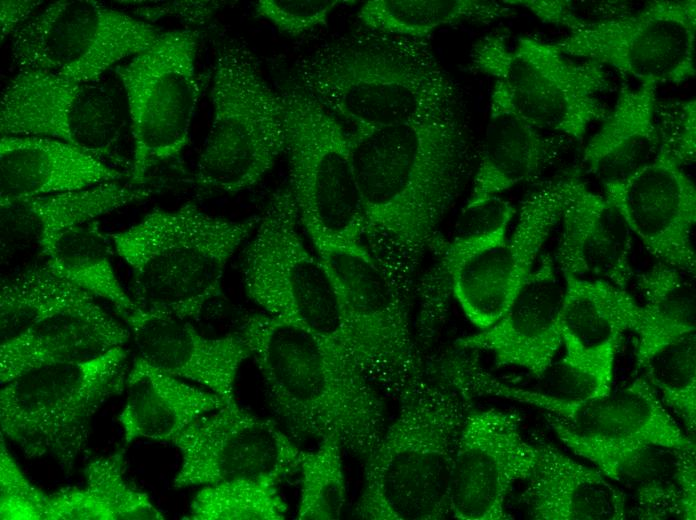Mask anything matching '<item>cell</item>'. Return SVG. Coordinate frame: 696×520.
<instances>
[{
	"instance_id": "6da1fadb",
	"label": "cell",
	"mask_w": 696,
	"mask_h": 520,
	"mask_svg": "<svg viewBox=\"0 0 696 520\" xmlns=\"http://www.w3.org/2000/svg\"><path fill=\"white\" fill-rule=\"evenodd\" d=\"M348 137L365 217L364 241L407 288L470 174L465 124L454 110L353 129Z\"/></svg>"
},
{
	"instance_id": "7a4b0ae2",
	"label": "cell",
	"mask_w": 696,
	"mask_h": 520,
	"mask_svg": "<svg viewBox=\"0 0 696 520\" xmlns=\"http://www.w3.org/2000/svg\"><path fill=\"white\" fill-rule=\"evenodd\" d=\"M270 401L292 434L335 435L365 460L379 442L385 407L378 388L333 345L264 312L244 316L237 331Z\"/></svg>"
},
{
	"instance_id": "3957f363",
	"label": "cell",
	"mask_w": 696,
	"mask_h": 520,
	"mask_svg": "<svg viewBox=\"0 0 696 520\" xmlns=\"http://www.w3.org/2000/svg\"><path fill=\"white\" fill-rule=\"evenodd\" d=\"M294 82L353 129L458 110L456 84L427 39L366 28L299 57Z\"/></svg>"
},
{
	"instance_id": "277c9868",
	"label": "cell",
	"mask_w": 696,
	"mask_h": 520,
	"mask_svg": "<svg viewBox=\"0 0 696 520\" xmlns=\"http://www.w3.org/2000/svg\"><path fill=\"white\" fill-rule=\"evenodd\" d=\"M432 374V373H431ZM433 375L399 401L364 460L353 515L366 520H440L449 515L453 455L472 397Z\"/></svg>"
},
{
	"instance_id": "5b68a950",
	"label": "cell",
	"mask_w": 696,
	"mask_h": 520,
	"mask_svg": "<svg viewBox=\"0 0 696 520\" xmlns=\"http://www.w3.org/2000/svg\"><path fill=\"white\" fill-rule=\"evenodd\" d=\"M260 220L214 216L187 202L155 209L130 227L109 233L120 258L131 268L135 308L197 319L220 295L228 262Z\"/></svg>"
},
{
	"instance_id": "8992f818",
	"label": "cell",
	"mask_w": 696,
	"mask_h": 520,
	"mask_svg": "<svg viewBox=\"0 0 696 520\" xmlns=\"http://www.w3.org/2000/svg\"><path fill=\"white\" fill-rule=\"evenodd\" d=\"M300 227L289 186L277 189L244 247L245 293L262 312L324 339L361 369L340 293L323 261L305 244Z\"/></svg>"
},
{
	"instance_id": "52a82bcc",
	"label": "cell",
	"mask_w": 696,
	"mask_h": 520,
	"mask_svg": "<svg viewBox=\"0 0 696 520\" xmlns=\"http://www.w3.org/2000/svg\"><path fill=\"white\" fill-rule=\"evenodd\" d=\"M210 97L212 121L195 182L206 191L232 195L256 185L285 154L286 111L252 50L236 38L216 49Z\"/></svg>"
},
{
	"instance_id": "ba28073f",
	"label": "cell",
	"mask_w": 696,
	"mask_h": 520,
	"mask_svg": "<svg viewBox=\"0 0 696 520\" xmlns=\"http://www.w3.org/2000/svg\"><path fill=\"white\" fill-rule=\"evenodd\" d=\"M122 346L45 365L2 385L1 433L28 459L50 457L66 473L86 451L93 416L125 388Z\"/></svg>"
},
{
	"instance_id": "9c48e42d",
	"label": "cell",
	"mask_w": 696,
	"mask_h": 520,
	"mask_svg": "<svg viewBox=\"0 0 696 520\" xmlns=\"http://www.w3.org/2000/svg\"><path fill=\"white\" fill-rule=\"evenodd\" d=\"M308 238L340 293L362 371L399 402L424 377L407 289L386 271L365 241Z\"/></svg>"
},
{
	"instance_id": "30bf717a",
	"label": "cell",
	"mask_w": 696,
	"mask_h": 520,
	"mask_svg": "<svg viewBox=\"0 0 696 520\" xmlns=\"http://www.w3.org/2000/svg\"><path fill=\"white\" fill-rule=\"evenodd\" d=\"M556 45L520 37L515 46L500 34L474 44L470 67L494 78L511 109L541 131L581 140L608 111L599 95L610 90L605 67L576 61Z\"/></svg>"
},
{
	"instance_id": "8fae6325",
	"label": "cell",
	"mask_w": 696,
	"mask_h": 520,
	"mask_svg": "<svg viewBox=\"0 0 696 520\" xmlns=\"http://www.w3.org/2000/svg\"><path fill=\"white\" fill-rule=\"evenodd\" d=\"M279 93L286 111L288 186L301 228L307 236L364 241L348 132L294 81Z\"/></svg>"
},
{
	"instance_id": "7c38bea8",
	"label": "cell",
	"mask_w": 696,
	"mask_h": 520,
	"mask_svg": "<svg viewBox=\"0 0 696 520\" xmlns=\"http://www.w3.org/2000/svg\"><path fill=\"white\" fill-rule=\"evenodd\" d=\"M198 39L193 29L162 31L150 47L114 68L130 119L133 185L140 186L149 171L179 156L189 142L200 96Z\"/></svg>"
},
{
	"instance_id": "4fadbf2b",
	"label": "cell",
	"mask_w": 696,
	"mask_h": 520,
	"mask_svg": "<svg viewBox=\"0 0 696 520\" xmlns=\"http://www.w3.org/2000/svg\"><path fill=\"white\" fill-rule=\"evenodd\" d=\"M442 376L474 396H494L549 413L585 437L632 441L672 449H694L686 434L642 375L623 388L584 400L562 399L508 385L489 373L475 351L455 350L441 364Z\"/></svg>"
},
{
	"instance_id": "5bb4252c",
	"label": "cell",
	"mask_w": 696,
	"mask_h": 520,
	"mask_svg": "<svg viewBox=\"0 0 696 520\" xmlns=\"http://www.w3.org/2000/svg\"><path fill=\"white\" fill-rule=\"evenodd\" d=\"M161 32L145 20L97 1H56L11 35L12 61L19 69L96 81L150 47Z\"/></svg>"
},
{
	"instance_id": "9a60e30c",
	"label": "cell",
	"mask_w": 696,
	"mask_h": 520,
	"mask_svg": "<svg viewBox=\"0 0 696 520\" xmlns=\"http://www.w3.org/2000/svg\"><path fill=\"white\" fill-rule=\"evenodd\" d=\"M696 2L651 1L555 43L566 55L608 66L641 84H680L695 76Z\"/></svg>"
},
{
	"instance_id": "2e32d148",
	"label": "cell",
	"mask_w": 696,
	"mask_h": 520,
	"mask_svg": "<svg viewBox=\"0 0 696 520\" xmlns=\"http://www.w3.org/2000/svg\"><path fill=\"white\" fill-rule=\"evenodd\" d=\"M123 127V103L101 79L79 82L19 69L1 95V136L52 138L104 160L112 157Z\"/></svg>"
},
{
	"instance_id": "e0dca14e",
	"label": "cell",
	"mask_w": 696,
	"mask_h": 520,
	"mask_svg": "<svg viewBox=\"0 0 696 520\" xmlns=\"http://www.w3.org/2000/svg\"><path fill=\"white\" fill-rule=\"evenodd\" d=\"M172 443L181 455L177 489L242 478L279 484L298 472L304 452L274 421L237 401L200 416Z\"/></svg>"
},
{
	"instance_id": "ac0fdd59",
	"label": "cell",
	"mask_w": 696,
	"mask_h": 520,
	"mask_svg": "<svg viewBox=\"0 0 696 520\" xmlns=\"http://www.w3.org/2000/svg\"><path fill=\"white\" fill-rule=\"evenodd\" d=\"M514 410L471 409L460 430L450 474L449 515L461 520H507L506 501L515 484L525 482L537 445L522 432Z\"/></svg>"
},
{
	"instance_id": "d6986e66",
	"label": "cell",
	"mask_w": 696,
	"mask_h": 520,
	"mask_svg": "<svg viewBox=\"0 0 696 520\" xmlns=\"http://www.w3.org/2000/svg\"><path fill=\"white\" fill-rule=\"evenodd\" d=\"M567 179L543 183L521 203L506 239L466 262L453 276L452 296L478 330L508 309L532 271L541 249L560 222Z\"/></svg>"
},
{
	"instance_id": "ffe728a7",
	"label": "cell",
	"mask_w": 696,
	"mask_h": 520,
	"mask_svg": "<svg viewBox=\"0 0 696 520\" xmlns=\"http://www.w3.org/2000/svg\"><path fill=\"white\" fill-rule=\"evenodd\" d=\"M683 167L661 135L659 151L649 164L603 185L605 198L658 262L694 274L696 189Z\"/></svg>"
},
{
	"instance_id": "44dd1931",
	"label": "cell",
	"mask_w": 696,
	"mask_h": 520,
	"mask_svg": "<svg viewBox=\"0 0 696 520\" xmlns=\"http://www.w3.org/2000/svg\"><path fill=\"white\" fill-rule=\"evenodd\" d=\"M557 438L575 455L591 462L625 493L630 492L643 518L667 515L695 519L694 449H672L632 441L581 436L544 413Z\"/></svg>"
},
{
	"instance_id": "7402d4cb",
	"label": "cell",
	"mask_w": 696,
	"mask_h": 520,
	"mask_svg": "<svg viewBox=\"0 0 696 520\" xmlns=\"http://www.w3.org/2000/svg\"><path fill=\"white\" fill-rule=\"evenodd\" d=\"M564 279L545 255L505 313L490 327L455 341L459 349L487 352L496 367H517L540 379L562 346Z\"/></svg>"
},
{
	"instance_id": "603a6c76",
	"label": "cell",
	"mask_w": 696,
	"mask_h": 520,
	"mask_svg": "<svg viewBox=\"0 0 696 520\" xmlns=\"http://www.w3.org/2000/svg\"><path fill=\"white\" fill-rule=\"evenodd\" d=\"M124 319L139 357L173 376L200 385L226 403L236 401V378L249 358L237 332L209 337L188 319L136 308Z\"/></svg>"
},
{
	"instance_id": "cb8c5ba5",
	"label": "cell",
	"mask_w": 696,
	"mask_h": 520,
	"mask_svg": "<svg viewBox=\"0 0 696 520\" xmlns=\"http://www.w3.org/2000/svg\"><path fill=\"white\" fill-rule=\"evenodd\" d=\"M567 198L553 261L562 275L601 279L626 289L632 277L631 232L605 196L567 178Z\"/></svg>"
},
{
	"instance_id": "d4e9b609",
	"label": "cell",
	"mask_w": 696,
	"mask_h": 520,
	"mask_svg": "<svg viewBox=\"0 0 696 520\" xmlns=\"http://www.w3.org/2000/svg\"><path fill=\"white\" fill-rule=\"evenodd\" d=\"M121 172L70 143L36 136H1L0 206L118 181Z\"/></svg>"
},
{
	"instance_id": "484cf974",
	"label": "cell",
	"mask_w": 696,
	"mask_h": 520,
	"mask_svg": "<svg viewBox=\"0 0 696 520\" xmlns=\"http://www.w3.org/2000/svg\"><path fill=\"white\" fill-rule=\"evenodd\" d=\"M537 460L521 501L536 520H622L623 490L600 470L588 467L551 443H538Z\"/></svg>"
},
{
	"instance_id": "4316f807",
	"label": "cell",
	"mask_w": 696,
	"mask_h": 520,
	"mask_svg": "<svg viewBox=\"0 0 696 520\" xmlns=\"http://www.w3.org/2000/svg\"><path fill=\"white\" fill-rule=\"evenodd\" d=\"M562 139L518 116L494 82L479 161L464 209L479 206L533 178L559 155Z\"/></svg>"
},
{
	"instance_id": "83f0119b",
	"label": "cell",
	"mask_w": 696,
	"mask_h": 520,
	"mask_svg": "<svg viewBox=\"0 0 696 520\" xmlns=\"http://www.w3.org/2000/svg\"><path fill=\"white\" fill-rule=\"evenodd\" d=\"M149 196L145 188L112 181L2 205V251L8 247L36 248L47 257L69 230Z\"/></svg>"
},
{
	"instance_id": "f1b7e54d",
	"label": "cell",
	"mask_w": 696,
	"mask_h": 520,
	"mask_svg": "<svg viewBox=\"0 0 696 520\" xmlns=\"http://www.w3.org/2000/svg\"><path fill=\"white\" fill-rule=\"evenodd\" d=\"M129 338V329L98 304L57 313L1 341V385L45 365L84 359L122 346Z\"/></svg>"
},
{
	"instance_id": "f546056e",
	"label": "cell",
	"mask_w": 696,
	"mask_h": 520,
	"mask_svg": "<svg viewBox=\"0 0 696 520\" xmlns=\"http://www.w3.org/2000/svg\"><path fill=\"white\" fill-rule=\"evenodd\" d=\"M562 276L564 358L614 366L623 335L639 324L640 304L626 289L605 280Z\"/></svg>"
},
{
	"instance_id": "4dcf8cb0",
	"label": "cell",
	"mask_w": 696,
	"mask_h": 520,
	"mask_svg": "<svg viewBox=\"0 0 696 520\" xmlns=\"http://www.w3.org/2000/svg\"><path fill=\"white\" fill-rule=\"evenodd\" d=\"M125 388L127 397L118 421L126 444L138 438L172 442L197 418L226 404L215 393L139 356L128 370Z\"/></svg>"
},
{
	"instance_id": "1f68e13d",
	"label": "cell",
	"mask_w": 696,
	"mask_h": 520,
	"mask_svg": "<svg viewBox=\"0 0 696 520\" xmlns=\"http://www.w3.org/2000/svg\"><path fill=\"white\" fill-rule=\"evenodd\" d=\"M656 88L623 84L613 109L584 148L583 162L603 182L626 178L656 157L661 145Z\"/></svg>"
},
{
	"instance_id": "d6a6232c",
	"label": "cell",
	"mask_w": 696,
	"mask_h": 520,
	"mask_svg": "<svg viewBox=\"0 0 696 520\" xmlns=\"http://www.w3.org/2000/svg\"><path fill=\"white\" fill-rule=\"evenodd\" d=\"M122 452L92 460L83 487L49 495L44 520H163L165 515L125 478Z\"/></svg>"
},
{
	"instance_id": "836d02e7",
	"label": "cell",
	"mask_w": 696,
	"mask_h": 520,
	"mask_svg": "<svg viewBox=\"0 0 696 520\" xmlns=\"http://www.w3.org/2000/svg\"><path fill=\"white\" fill-rule=\"evenodd\" d=\"M684 274L657 262L638 276L644 299L634 331L639 369L661 349L695 332V287Z\"/></svg>"
},
{
	"instance_id": "e575fe53",
	"label": "cell",
	"mask_w": 696,
	"mask_h": 520,
	"mask_svg": "<svg viewBox=\"0 0 696 520\" xmlns=\"http://www.w3.org/2000/svg\"><path fill=\"white\" fill-rule=\"evenodd\" d=\"M513 10L503 1L370 0L358 11L363 28L415 39L459 22L490 23Z\"/></svg>"
},
{
	"instance_id": "d590c367",
	"label": "cell",
	"mask_w": 696,
	"mask_h": 520,
	"mask_svg": "<svg viewBox=\"0 0 696 520\" xmlns=\"http://www.w3.org/2000/svg\"><path fill=\"white\" fill-rule=\"evenodd\" d=\"M95 304L93 296L60 275L47 260L32 265L1 284V341L57 313Z\"/></svg>"
},
{
	"instance_id": "8d00e7d4",
	"label": "cell",
	"mask_w": 696,
	"mask_h": 520,
	"mask_svg": "<svg viewBox=\"0 0 696 520\" xmlns=\"http://www.w3.org/2000/svg\"><path fill=\"white\" fill-rule=\"evenodd\" d=\"M110 243L99 222L90 221L65 233L46 260L72 284L94 298L110 302L126 316L135 304L117 278Z\"/></svg>"
},
{
	"instance_id": "74e56055",
	"label": "cell",
	"mask_w": 696,
	"mask_h": 520,
	"mask_svg": "<svg viewBox=\"0 0 696 520\" xmlns=\"http://www.w3.org/2000/svg\"><path fill=\"white\" fill-rule=\"evenodd\" d=\"M287 510L278 483L242 478L203 486L183 519L283 520Z\"/></svg>"
},
{
	"instance_id": "f35d334b",
	"label": "cell",
	"mask_w": 696,
	"mask_h": 520,
	"mask_svg": "<svg viewBox=\"0 0 696 520\" xmlns=\"http://www.w3.org/2000/svg\"><path fill=\"white\" fill-rule=\"evenodd\" d=\"M311 450H304L299 470V520L339 519L347 500V484L341 441L325 436Z\"/></svg>"
},
{
	"instance_id": "ab89813d",
	"label": "cell",
	"mask_w": 696,
	"mask_h": 520,
	"mask_svg": "<svg viewBox=\"0 0 696 520\" xmlns=\"http://www.w3.org/2000/svg\"><path fill=\"white\" fill-rule=\"evenodd\" d=\"M668 411L696 429V337L692 332L654 354L641 368Z\"/></svg>"
},
{
	"instance_id": "60d3db41",
	"label": "cell",
	"mask_w": 696,
	"mask_h": 520,
	"mask_svg": "<svg viewBox=\"0 0 696 520\" xmlns=\"http://www.w3.org/2000/svg\"><path fill=\"white\" fill-rule=\"evenodd\" d=\"M523 7L544 23L567 28L570 33L593 24L634 12L627 1L506 0Z\"/></svg>"
},
{
	"instance_id": "b9f144b4",
	"label": "cell",
	"mask_w": 696,
	"mask_h": 520,
	"mask_svg": "<svg viewBox=\"0 0 696 520\" xmlns=\"http://www.w3.org/2000/svg\"><path fill=\"white\" fill-rule=\"evenodd\" d=\"M49 495L32 484L10 454L5 436L0 444V518L44 520Z\"/></svg>"
},
{
	"instance_id": "7bdbcfd3",
	"label": "cell",
	"mask_w": 696,
	"mask_h": 520,
	"mask_svg": "<svg viewBox=\"0 0 696 520\" xmlns=\"http://www.w3.org/2000/svg\"><path fill=\"white\" fill-rule=\"evenodd\" d=\"M613 375L614 368L562 358L540 378L547 381V389L540 392L571 400L597 397L612 390Z\"/></svg>"
},
{
	"instance_id": "ee69618b",
	"label": "cell",
	"mask_w": 696,
	"mask_h": 520,
	"mask_svg": "<svg viewBox=\"0 0 696 520\" xmlns=\"http://www.w3.org/2000/svg\"><path fill=\"white\" fill-rule=\"evenodd\" d=\"M340 3L338 0H259L255 16L270 22L279 31L297 37L322 25Z\"/></svg>"
},
{
	"instance_id": "f6af8a7d",
	"label": "cell",
	"mask_w": 696,
	"mask_h": 520,
	"mask_svg": "<svg viewBox=\"0 0 696 520\" xmlns=\"http://www.w3.org/2000/svg\"><path fill=\"white\" fill-rule=\"evenodd\" d=\"M677 116L674 124H671L668 128L659 127V130L669 143L675 157L684 166L695 161V100L692 99L682 103Z\"/></svg>"
},
{
	"instance_id": "bcb514c9",
	"label": "cell",
	"mask_w": 696,
	"mask_h": 520,
	"mask_svg": "<svg viewBox=\"0 0 696 520\" xmlns=\"http://www.w3.org/2000/svg\"><path fill=\"white\" fill-rule=\"evenodd\" d=\"M42 1H12L0 2L1 40L12 35L33 15V11Z\"/></svg>"
}]
</instances>
